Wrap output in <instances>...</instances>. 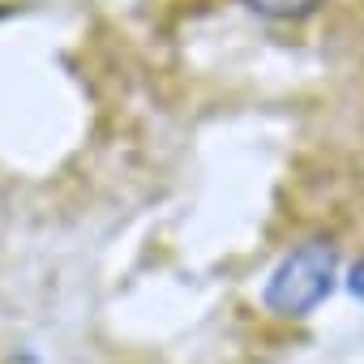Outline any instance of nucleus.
<instances>
[{"instance_id":"f257e3e1","label":"nucleus","mask_w":364,"mask_h":364,"mask_svg":"<svg viewBox=\"0 0 364 364\" xmlns=\"http://www.w3.org/2000/svg\"><path fill=\"white\" fill-rule=\"evenodd\" d=\"M334 266H338V253L330 240H304L300 249H291L279 270L270 274L266 283V304L283 317H300L309 313L313 304L326 300L330 283H334Z\"/></svg>"},{"instance_id":"f03ea898","label":"nucleus","mask_w":364,"mask_h":364,"mask_svg":"<svg viewBox=\"0 0 364 364\" xmlns=\"http://www.w3.org/2000/svg\"><path fill=\"white\" fill-rule=\"evenodd\" d=\"M245 5L266 14V18H304V14H313L321 5V0H245Z\"/></svg>"},{"instance_id":"7ed1b4c3","label":"nucleus","mask_w":364,"mask_h":364,"mask_svg":"<svg viewBox=\"0 0 364 364\" xmlns=\"http://www.w3.org/2000/svg\"><path fill=\"white\" fill-rule=\"evenodd\" d=\"M351 291L364 296V266H355V279H351Z\"/></svg>"}]
</instances>
